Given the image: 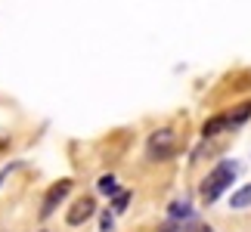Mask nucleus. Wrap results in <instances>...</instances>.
<instances>
[{"label": "nucleus", "instance_id": "1", "mask_svg": "<svg viewBox=\"0 0 251 232\" xmlns=\"http://www.w3.org/2000/svg\"><path fill=\"white\" fill-rule=\"evenodd\" d=\"M233 180H236V161H220L214 170L208 173V180L201 183V198L208 201H217L220 198V192L233 186Z\"/></svg>", "mask_w": 251, "mask_h": 232}, {"label": "nucleus", "instance_id": "2", "mask_svg": "<svg viewBox=\"0 0 251 232\" xmlns=\"http://www.w3.org/2000/svg\"><path fill=\"white\" fill-rule=\"evenodd\" d=\"M146 152H149V158L152 161H168L174 158V152H177V133L168 130V127H161L155 133H149V139H146Z\"/></svg>", "mask_w": 251, "mask_h": 232}, {"label": "nucleus", "instance_id": "3", "mask_svg": "<svg viewBox=\"0 0 251 232\" xmlns=\"http://www.w3.org/2000/svg\"><path fill=\"white\" fill-rule=\"evenodd\" d=\"M69 189H72V180L65 177V180H59V183H53L50 189H47V195H44V205H41V217L47 220V217H53V210L65 201V195H69Z\"/></svg>", "mask_w": 251, "mask_h": 232}, {"label": "nucleus", "instance_id": "4", "mask_svg": "<svg viewBox=\"0 0 251 232\" xmlns=\"http://www.w3.org/2000/svg\"><path fill=\"white\" fill-rule=\"evenodd\" d=\"M93 214H96V201H93V198H78V201L69 208L65 223H69V226H81V223H87Z\"/></svg>", "mask_w": 251, "mask_h": 232}, {"label": "nucleus", "instance_id": "5", "mask_svg": "<svg viewBox=\"0 0 251 232\" xmlns=\"http://www.w3.org/2000/svg\"><path fill=\"white\" fill-rule=\"evenodd\" d=\"M226 127H229V124H226V115H217V118L205 121V127H201V137H205V139H214L217 133H224Z\"/></svg>", "mask_w": 251, "mask_h": 232}, {"label": "nucleus", "instance_id": "6", "mask_svg": "<svg viewBox=\"0 0 251 232\" xmlns=\"http://www.w3.org/2000/svg\"><path fill=\"white\" fill-rule=\"evenodd\" d=\"M248 118H251V102L239 105V109H233V112H226V124H229V127H239V124H245Z\"/></svg>", "mask_w": 251, "mask_h": 232}, {"label": "nucleus", "instance_id": "7", "mask_svg": "<svg viewBox=\"0 0 251 232\" xmlns=\"http://www.w3.org/2000/svg\"><path fill=\"white\" fill-rule=\"evenodd\" d=\"M229 205H233V208H248L251 205V183H248V186H242L239 192H233Z\"/></svg>", "mask_w": 251, "mask_h": 232}, {"label": "nucleus", "instance_id": "8", "mask_svg": "<svg viewBox=\"0 0 251 232\" xmlns=\"http://www.w3.org/2000/svg\"><path fill=\"white\" fill-rule=\"evenodd\" d=\"M127 201H130V189H124V192H115V198H112V214H124Z\"/></svg>", "mask_w": 251, "mask_h": 232}, {"label": "nucleus", "instance_id": "9", "mask_svg": "<svg viewBox=\"0 0 251 232\" xmlns=\"http://www.w3.org/2000/svg\"><path fill=\"white\" fill-rule=\"evenodd\" d=\"M192 214V208L186 205V201H174V205H171V217L174 220H186Z\"/></svg>", "mask_w": 251, "mask_h": 232}, {"label": "nucleus", "instance_id": "10", "mask_svg": "<svg viewBox=\"0 0 251 232\" xmlns=\"http://www.w3.org/2000/svg\"><path fill=\"white\" fill-rule=\"evenodd\" d=\"M100 192H102V195H115V192H118V189H115V177H112V173H105V177L100 180Z\"/></svg>", "mask_w": 251, "mask_h": 232}, {"label": "nucleus", "instance_id": "11", "mask_svg": "<svg viewBox=\"0 0 251 232\" xmlns=\"http://www.w3.org/2000/svg\"><path fill=\"white\" fill-rule=\"evenodd\" d=\"M186 232H214V229H211L208 223H189V226H186Z\"/></svg>", "mask_w": 251, "mask_h": 232}, {"label": "nucleus", "instance_id": "12", "mask_svg": "<svg viewBox=\"0 0 251 232\" xmlns=\"http://www.w3.org/2000/svg\"><path fill=\"white\" fill-rule=\"evenodd\" d=\"M100 232H112V217H109V210L102 214V223H100Z\"/></svg>", "mask_w": 251, "mask_h": 232}, {"label": "nucleus", "instance_id": "13", "mask_svg": "<svg viewBox=\"0 0 251 232\" xmlns=\"http://www.w3.org/2000/svg\"><path fill=\"white\" fill-rule=\"evenodd\" d=\"M158 232H177V229H174V226H161Z\"/></svg>", "mask_w": 251, "mask_h": 232}, {"label": "nucleus", "instance_id": "14", "mask_svg": "<svg viewBox=\"0 0 251 232\" xmlns=\"http://www.w3.org/2000/svg\"><path fill=\"white\" fill-rule=\"evenodd\" d=\"M3 177H6V173H0V183H3Z\"/></svg>", "mask_w": 251, "mask_h": 232}]
</instances>
